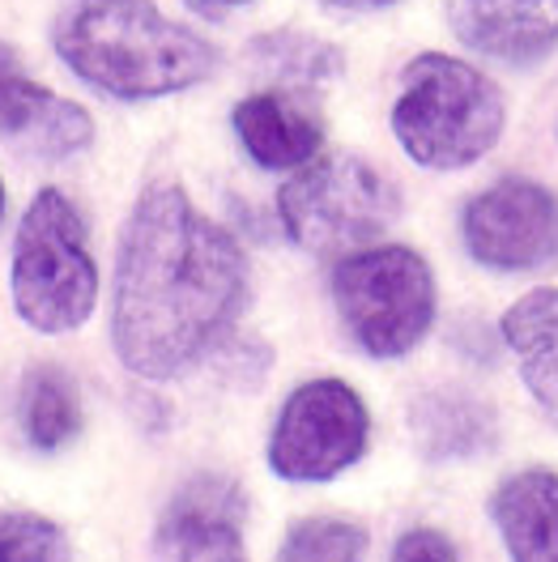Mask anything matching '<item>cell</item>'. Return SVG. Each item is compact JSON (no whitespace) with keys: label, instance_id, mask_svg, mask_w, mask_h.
<instances>
[{"label":"cell","instance_id":"1","mask_svg":"<svg viewBox=\"0 0 558 562\" xmlns=\"http://www.w3.org/2000/svg\"><path fill=\"white\" fill-rule=\"evenodd\" d=\"M244 303L239 239L197 210L183 188H145L115 251V358L141 380H175L226 350Z\"/></svg>","mask_w":558,"mask_h":562},{"label":"cell","instance_id":"2","mask_svg":"<svg viewBox=\"0 0 558 562\" xmlns=\"http://www.w3.org/2000/svg\"><path fill=\"white\" fill-rule=\"evenodd\" d=\"M56 52L81 81L141 103L205 81L217 65L205 38L149 0H81L56 26Z\"/></svg>","mask_w":558,"mask_h":562},{"label":"cell","instance_id":"3","mask_svg":"<svg viewBox=\"0 0 558 562\" xmlns=\"http://www.w3.org/2000/svg\"><path fill=\"white\" fill-rule=\"evenodd\" d=\"M507 128L503 90L469 60L422 52L405 65L392 103V133L426 171H465L482 162Z\"/></svg>","mask_w":558,"mask_h":562},{"label":"cell","instance_id":"4","mask_svg":"<svg viewBox=\"0 0 558 562\" xmlns=\"http://www.w3.org/2000/svg\"><path fill=\"white\" fill-rule=\"evenodd\" d=\"M13 307L35 333L60 337L81 328L99 303V265L86 222L60 188H43L13 239Z\"/></svg>","mask_w":558,"mask_h":562},{"label":"cell","instance_id":"5","mask_svg":"<svg viewBox=\"0 0 558 562\" xmlns=\"http://www.w3.org/2000/svg\"><path fill=\"white\" fill-rule=\"evenodd\" d=\"M333 303L349 341L371 358H405L435 324V273L414 247H362L337 260Z\"/></svg>","mask_w":558,"mask_h":562},{"label":"cell","instance_id":"6","mask_svg":"<svg viewBox=\"0 0 558 562\" xmlns=\"http://www.w3.org/2000/svg\"><path fill=\"white\" fill-rule=\"evenodd\" d=\"M397 183L354 154L308 162L278 192V217L286 235L312 256L342 260L349 251H362L397 222Z\"/></svg>","mask_w":558,"mask_h":562},{"label":"cell","instance_id":"7","mask_svg":"<svg viewBox=\"0 0 558 562\" xmlns=\"http://www.w3.org/2000/svg\"><path fill=\"white\" fill-rule=\"evenodd\" d=\"M371 439L367 401L346 380H308L281 405L269 435V469L281 482L320 486L358 464Z\"/></svg>","mask_w":558,"mask_h":562},{"label":"cell","instance_id":"8","mask_svg":"<svg viewBox=\"0 0 558 562\" xmlns=\"http://www.w3.org/2000/svg\"><path fill=\"white\" fill-rule=\"evenodd\" d=\"M469 256L494 273H537L558 260V196L537 179H494L460 210Z\"/></svg>","mask_w":558,"mask_h":562},{"label":"cell","instance_id":"9","mask_svg":"<svg viewBox=\"0 0 558 562\" xmlns=\"http://www.w3.org/2000/svg\"><path fill=\"white\" fill-rule=\"evenodd\" d=\"M244 516L247 498L235 477L197 473L167 503L154 554L158 562H247Z\"/></svg>","mask_w":558,"mask_h":562},{"label":"cell","instance_id":"10","mask_svg":"<svg viewBox=\"0 0 558 562\" xmlns=\"http://www.w3.org/2000/svg\"><path fill=\"white\" fill-rule=\"evenodd\" d=\"M453 35L507 69H533L558 52V0H448Z\"/></svg>","mask_w":558,"mask_h":562},{"label":"cell","instance_id":"11","mask_svg":"<svg viewBox=\"0 0 558 562\" xmlns=\"http://www.w3.org/2000/svg\"><path fill=\"white\" fill-rule=\"evenodd\" d=\"M0 137L38 158H72L90 149L94 120L86 106L22 77V65H18L0 77Z\"/></svg>","mask_w":558,"mask_h":562},{"label":"cell","instance_id":"12","mask_svg":"<svg viewBox=\"0 0 558 562\" xmlns=\"http://www.w3.org/2000/svg\"><path fill=\"white\" fill-rule=\"evenodd\" d=\"M235 137L244 140L247 158L265 171H303L324 145V124L312 106H303L286 90L247 94L235 106Z\"/></svg>","mask_w":558,"mask_h":562},{"label":"cell","instance_id":"13","mask_svg":"<svg viewBox=\"0 0 558 562\" xmlns=\"http://www.w3.org/2000/svg\"><path fill=\"white\" fill-rule=\"evenodd\" d=\"M490 520L512 562H558V473H512L490 498Z\"/></svg>","mask_w":558,"mask_h":562},{"label":"cell","instance_id":"14","mask_svg":"<svg viewBox=\"0 0 558 562\" xmlns=\"http://www.w3.org/2000/svg\"><path fill=\"white\" fill-rule=\"evenodd\" d=\"M410 426L422 457L431 460H473L487 457L499 439V418L478 392L435 387L410 405Z\"/></svg>","mask_w":558,"mask_h":562},{"label":"cell","instance_id":"15","mask_svg":"<svg viewBox=\"0 0 558 562\" xmlns=\"http://www.w3.org/2000/svg\"><path fill=\"white\" fill-rule=\"evenodd\" d=\"M499 333L516 353L528 396L546 418L558 422V285L516 299L499 319Z\"/></svg>","mask_w":558,"mask_h":562},{"label":"cell","instance_id":"16","mask_svg":"<svg viewBox=\"0 0 558 562\" xmlns=\"http://www.w3.org/2000/svg\"><path fill=\"white\" fill-rule=\"evenodd\" d=\"M22 426L38 452H56L81 430V401L60 367H38L22 392Z\"/></svg>","mask_w":558,"mask_h":562},{"label":"cell","instance_id":"17","mask_svg":"<svg viewBox=\"0 0 558 562\" xmlns=\"http://www.w3.org/2000/svg\"><path fill=\"white\" fill-rule=\"evenodd\" d=\"M247 56L256 69H265L286 86H320V81H333L346 69V60L333 43L303 35V31H278V35L252 38Z\"/></svg>","mask_w":558,"mask_h":562},{"label":"cell","instance_id":"18","mask_svg":"<svg viewBox=\"0 0 558 562\" xmlns=\"http://www.w3.org/2000/svg\"><path fill=\"white\" fill-rule=\"evenodd\" d=\"M362 554H367V528H358L354 520L315 516L286 532L278 562H362Z\"/></svg>","mask_w":558,"mask_h":562},{"label":"cell","instance_id":"19","mask_svg":"<svg viewBox=\"0 0 558 562\" xmlns=\"http://www.w3.org/2000/svg\"><path fill=\"white\" fill-rule=\"evenodd\" d=\"M0 562H72V546L47 516L0 512Z\"/></svg>","mask_w":558,"mask_h":562},{"label":"cell","instance_id":"20","mask_svg":"<svg viewBox=\"0 0 558 562\" xmlns=\"http://www.w3.org/2000/svg\"><path fill=\"white\" fill-rule=\"evenodd\" d=\"M388 562H456V546L439 532V528H410Z\"/></svg>","mask_w":558,"mask_h":562},{"label":"cell","instance_id":"21","mask_svg":"<svg viewBox=\"0 0 558 562\" xmlns=\"http://www.w3.org/2000/svg\"><path fill=\"white\" fill-rule=\"evenodd\" d=\"M188 9H197L201 18H222V13H231V9H239L247 0H183Z\"/></svg>","mask_w":558,"mask_h":562},{"label":"cell","instance_id":"22","mask_svg":"<svg viewBox=\"0 0 558 562\" xmlns=\"http://www.w3.org/2000/svg\"><path fill=\"white\" fill-rule=\"evenodd\" d=\"M324 9H337V13H371V9H384L392 0H320Z\"/></svg>","mask_w":558,"mask_h":562},{"label":"cell","instance_id":"23","mask_svg":"<svg viewBox=\"0 0 558 562\" xmlns=\"http://www.w3.org/2000/svg\"><path fill=\"white\" fill-rule=\"evenodd\" d=\"M0 217H4V183H0Z\"/></svg>","mask_w":558,"mask_h":562}]
</instances>
